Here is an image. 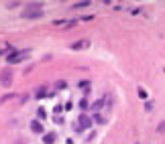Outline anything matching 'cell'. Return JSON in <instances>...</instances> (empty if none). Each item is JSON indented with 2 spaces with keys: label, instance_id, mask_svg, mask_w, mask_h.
<instances>
[{
  "label": "cell",
  "instance_id": "obj_13",
  "mask_svg": "<svg viewBox=\"0 0 165 144\" xmlns=\"http://www.w3.org/2000/svg\"><path fill=\"white\" fill-rule=\"evenodd\" d=\"M67 87V83L63 81V79H59V81H55V89H65Z\"/></svg>",
  "mask_w": 165,
  "mask_h": 144
},
{
  "label": "cell",
  "instance_id": "obj_15",
  "mask_svg": "<svg viewBox=\"0 0 165 144\" xmlns=\"http://www.w3.org/2000/svg\"><path fill=\"white\" fill-rule=\"evenodd\" d=\"M12 98H14V93H6V95H2V98H0V102L4 104V102H8V100H12Z\"/></svg>",
  "mask_w": 165,
  "mask_h": 144
},
{
  "label": "cell",
  "instance_id": "obj_16",
  "mask_svg": "<svg viewBox=\"0 0 165 144\" xmlns=\"http://www.w3.org/2000/svg\"><path fill=\"white\" fill-rule=\"evenodd\" d=\"M139 98H141V100H147V91H145L143 87L139 89Z\"/></svg>",
  "mask_w": 165,
  "mask_h": 144
},
{
  "label": "cell",
  "instance_id": "obj_18",
  "mask_svg": "<svg viewBox=\"0 0 165 144\" xmlns=\"http://www.w3.org/2000/svg\"><path fill=\"white\" fill-rule=\"evenodd\" d=\"M53 112H55V114H61V112H63V106H55Z\"/></svg>",
  "mask_w": 165,
  "mask_h": 144
},
{
  "label": "cell",
  "instance_id": "obj_4",
  "mask_svg": "<svg viewBox=\"0 0 165 144\" xmlns=\"http://www.w3.org/2000/svg\"><path fill=\"white\" fill-rule=\"evenodd\" d=\"M88 47H90V41H88V39H82V41L72 43V47H69V49H72V51H82V49H88Z\"/></svg>",
  "mask_w": 165,
  "mask_h": 144
},
{
  "label": "cell",
  "instance_id": "obj_19",
  "mask_svg": "<svg viewBox=\"0 0 165 144\" xmlns=\"http://www.w3.org/2000/svg\"><path fill=\"white\" fill-rule=\"evenodd\" d=\"M145 110H147V112H151V110H153V104H151V102H147V104H145Z\"/></svg>",
  "mask_w": 165,
  "mask_h": 144
},
{
  "label": "cell",
  "instance_id": "obj_11",
  "mask_svg": "<svg viewBox=\"0 0 165 144\" xmlns=\"http://www.w3.org/2000/svg\"><path fill=\"white\" fill-rule=\"evenodd\" d=\"M45 116H47L45 110H43V108H37V120H39V122H41V120H45Z\"/></svg>",
  "mask_w": 165,
  "mask_h": 144
},
{
  "label": "cell",
  "instance_id": "obj_12",
  "mask_svg": "<svg viewBox=\"0 0 165 144\" xmlns=\"http://www.w3.org/2000/svg\"><path fill=\"white\" fill-rule=\"evenodd\" d=\"M102 106H104V100H98V102H94V104H92V110H96V112H98Z\"/></svg>",
  "mask_w": 165,
  "mask_h": 144
},
{
  "label": "cell",
  "instance_id": "obj_9",
  "mask_svg": "<svg viewBox=\"0 0 165 144\" xmlns=\"http://www.w3.org/2000/svg\"><path fill=\"white\" fill-rule=\"evenodd\" d=\"M88 6H90V0H84V2H76V4H74L76 10H78V8H88Z\"/></svg>",
  "mask_w": 165,
  "mask_h": 144
},
{
  "label": "cell",
  "instance_id": "obj_20",
  "mask_svg": "<svg viewBox=\"0 0 165 144\" xmlns=\"http://www.w3.org/2000/svg\"><path fill=\"white\" fill-rule=\"evenodd\" d=\"M6 6H8V8H16V6H18V2H8Z\"/></svg>",
  "mask_w": 165,
  "mask_h": 144
},
{
  "label": "cell",
  "instance_id": "obj_2",
  "mask_svg": "<svg viewBox=\"0 0 165 144\" xmlns=\"http://www.w3.org/2000/svg\"><path fill=\"white\" fill-rule=\"evenodd\" d=\"M29 57V51H14L10 55H6V61L8 63H20V61H25Z\"/></svg>",
  "mask_w": 165,
  "mask_h": 144
},
{
  "label": "cell",
  "instance_id": "obj_3",
  "mask_svg": "<svg viewBox=\"0 0 165 144\" xmlns=\"http://www.w3.org/2000/svg\"><path fill=\"white\" fill-rule=\"evenodd\" d=\"M78 124H80V126H76V130H78V132H82V130H86V128H90V126H92V118H90V116H86V114H82V116H80V120H78Z\"/></svg>",
  "mask_w": 165,
  "mask_h": 144
},
{
  "label": "cell",
  "instance_id": "obj_7",
  "mask_svg": "<svg viewBox=\"0 0 165 144\" xmlns=\"http://www.w3.org/2000/svg\"><path fill=\"white\" fill-rule=\"evenodd\" d=\"M55 140H57L55 132H49V134H45V136H43V142H45V144H55Z\"/></svg>",
  "mask_w": 165,
  "mask_h": 144
},
{
  "label": "cell",
  "instance_id": "obj_22",
  "mask_svg": "<svg viewBox=\"0 0 165 144\" xmlns=\"http://www.w3.org/2000/svg\"><path fill=\"white\" fill-rule=\"evenodd\" d=\"M6 49H10V47H6ZM6 49H0V57H2V55H6Z\"/></svg>",
  "mask_w": 165,
  "mask_h": 144
},
{
  "label": "cell",
  "instance_id": "obj_10",
  "mask_svg": "<svg viewBox=\"0 0 165 144\" xmlns=\"http://www.w3.org/2000/svg\"><path fill=\"white\" fill-rule=\"evenodd\" d=\"M45 95H47V89H45V87H39L37 93H35V98L39 100V98H45Z\"/></svg>",
  "mask_w": 165,
  "mask_h": 144
},
{
  "label": "cell",
  "instance_id": "obj_6",
  "mask_svg": "<svg viewBox=\"0 0 165 144\" xmlns=\"http://www.w3.org/2000/svg\"><path fill=\"white\" fill-rule=\"evenodd\" d=\"M10 75H12L10 71H2V77H0L2 85H10V81H12V77H10Z\"/></svg>",
  "mask_w": 165,
  "mask_h": 144
},
{
  "label": "cell",
  "instance_id": "obj_21",
  "mask_svg": "<svg viewBox=\"0 0 165 144\" xmlns=\"http://www.w3.org/2000/svg\"><path fill=\"white\" fill-rule=\"evenodd\" d=\"M157 130H159V132H165V122H161V124H159V128H157Z\"/></svg>",
  "mask_w": 165,
  "mask_h": 144
},
{
  "label": "cell",
  "instance_id": "obj_8",
  "mask_svg": "<svg viewBox=\"0 0 165 144\" xmlns=\"http://www.w3.org/2000/svg\"><path fill=\"white\" fill-rule=\"evenodd\" d=\"M78 20H55V27H74Z\"/></svg>",
  "mask_w": 165,
  "mask_h": 144
},
{
  "label": "cell",
  "instance_id": "obj_1",
  "mask_svg": "<svg viewBox=\"0 0 165 144\" xmlns=\"http://www.w3.org/2000/svg\"><path fill=\"white\" fill-rule=\"evenodd\" d=\"M43 16V6L41 4H31L29 10L22 12V18H41Z\"/></svg>",
  "mask_w": 165,
  "mask_h": 144
},
{
  "label": "cell",
  "instance_id": "obj_5",
  "mask_svg": "<svg viewBox=\"0 0 165 144\" xmlns=\"http://www.w3.org/2000/svg\"><path fill=\"white\" fill-rule=\"evenodd\" d=\"M31 130H33L35 134H41V132H43V124L39 122V120H33V122H31Z\"/></svg>",
  "mask_w": 165,
  "mask_h": 144
},
{
  "label": "cell",
  "instance_id": "obj_17",
  "mask_svg": "<svg viewBox=\"0 0 165 144\" xmlns=\"http://www.w3.org/2000/svg\"><path fill=\"white\" fill-rule=\"evenodd\" d=\"M80 108H82V110H88V108H90V106H88V100H86V98H84V100L80 102Z\"/></svg>",
  "mask_w": 165,
  "mask_h": 144
},
{
  "label": "cell",
  "instance_id": "obj_14",
  "mask_svg": "<svg viewBox=\"0 0 165 144\" xmlns=\"http://www.w3.org/2000/svg\"><path fill=\"white\" fill-rule=\"evenodd\" d=\"M92 122H96V124H104V118H102L100 114H96V116L92 118Z\"/></svg>",
  "mask_w": 165,
  "mask_h": 144
}]
</instances>
